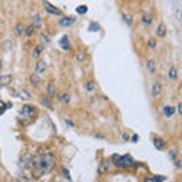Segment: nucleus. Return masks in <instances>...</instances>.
<instances>
[{"label": "nucleus", "mask_w": 182, "mask_h": 182, "mask_svg": "<svg viewBox=\"0 0 182 182\" xmlns=\"http://www.w3.org/2000/svg\"><path fill=\"white\" fill-rule=\"evenodd\" d=\"M8 108H9V105H6L5 102H2V100H0V115H2V114H3V112H5Z\"/></svg>", "instance_id": "5701e85b"}, {"label": "nucleus", "mask_w": 182, "mask_h": 182, "mask_svg": "<svg viewBox=\"0 0 182 182\" xmlns=\"http://www.w3.org/2000/svg\"><path fill=\"white\" fill-rule=\"evenodd\" d=\"M122 140H123V141H126V140H127V135H126V134H123V135H122Z\"/></svg>", "instance_id": "a19ab883"}, {"label": "nucleus", "mask_w": 182, "mask_h": 182, "mask_svg": "<svg viewBox=\"0 0 182 182\" xmlns=\"http://www.w3.org/2000/svg\"><path fill=\"white\" fill-rule=\"evenodd\" d=\"M165 181V176H155V178H144V182H162Z\"/></svg>", "instance_id": "ddd939ff"}, {"label": "nucleus", "mask_w": 182, "mask_h": 182, "mask_svg": "<svg viewBox=\"0 0 182 182\" xmlns=\"http://www.w3.org/2000/svg\"><path fill=\"white\" fill-rule=\"evenodd\" d=\"M41 41H43V44H44V46H47V44L50 43V40L47 38V35H46V33H43V35H41Z\"/></svg>", "instance_id": "7c9ffc66"}, {"label": "nucleus", "mask_w": 182, "mask_h": 182, "mask_svg": "<svg viewBox=\"0 0 182 182\" xmlns=\"http://www.w3.org/2000/svg\"><path fill=\"white\" fill-rule=\"evenodd\" d=\"M0 68H2V61H0Z\"/></svg>", "instance_id": "79ce46f5"}, {"label": "nucleus", "mask_w": 182, "mask_h": 182, "mask_svg": "<svg viewBox=\"0 0 182 182\" xmlns=\"http://www.w3.org/2000/svg\"><path fill=\"white\" fill-rule=\"evenodd\" d=\"M46 67H47L46 61H40V62H36V66H35V71L36 73H43V71H46Z\"/></svg>", "instance_id": "0eeeda50"}, {"label": "nucleus", "mask_w": 182, "mask_h": 182, "mask_svg": "<svg viewBox=\"0 0 182 182\" xmlns=\"http://www.w3.org/2000/svg\"><path fill=\"white\" fill-rule=\"evenodd\" d=\"M159 93H161V85L158 82H155L153 87H152V94L153 96H159Z\"/></svg>", "instance_id": "4468645a"}, {"label": "nucleus", "mask_w": 182, "mask_h": 182, "mask_svg": "<svg viewBox=\"0 0 182 182\" xmlns=\"http://www.w3.org/2000/svg\"><path fill=\"white\" fill-rule=\"evenodd\" d=\"M155 33H157L158 36H164V35H165V26H164V24H159Z\"/></svg>", "instance_id": "dca6fc26"}, {"label": "nucleus", "mask_w": 182, "mask_h": 182, "mask_svg": "<svg viewBox=\"0 0 182 182\" xmlns=\"http://www.w3.org/2000/svg\"><path fill=\"white\" fill-rule=\"evenodd\" d=\"M144 24H150L152 23V14L150 12H146V14H143V20H141Z\"/></svg>", "instance_id": "2eb2a0df"}, {"label": "nucleus", "mask_w": 182, "mask_h": 182, "mask_svg": "<svg viewBox=\"0 0 182 182\" xmlns=\"http://www.w3.org/2000/svg\"><path fill=\"white\" fill-rule=\"evenodd\" d=\"M59 47H61L62 50H70V44H68V36H67V35L61 36V40H59Z\"/></svg>", "instance_id": "423d86ee"}, {"label": "nucleus", "mask_w": 182, "mask_h": 182, "mask_svg": "<svg viewBox=\"0 0 182 182\" xmlns=\"http://www.w3.org/2000/svg\"><path fill=\"white\" fill-rule=\"evenodd\" d=\"M147 68H149V71H155V61L153 59H149V62H147Z\"/></svg>", "instance_id": "393cba45"}, {"label": "nucleus", "mask_w": 182, "mask_h": 182, "mask_svg": "<svg viewBox=\"0 0 182 182\" xmlns=\"http://www.w3.org/2000/svg\"><path fill=\"white\" fill-rule=\"evenodd\" d=\"M17 181H18V182H29L28 179H26V178H23L21 175H18V176H17Z\"/></svg>", "instance_id": "c9c22d12"}, {"label": "nucleus", "mask_w": 182, "mask_h": 182, "mask_svg": "<svg viewBox=\"0 0 182 182\" xmlns=\"http://www.w3.org/2000/svg\"><path fill=\"white\" fill-rule=\"evenodd\" d=\"M87 11H88V8H87V6H84V5H82V6H79V8H76V12H77V14H85Z\"/></svg>", "instance_id": "a878e982"}, {"label": "nucleus", "mask_w": 182, "mask_h": 182, "mask_svg": "<svg viewBox=\"0 0 182 182\" xmlns=\"http://www.w3.org/2000/svg\"><path fill=\"white\" fill-rule=\"evenodd\" d=\"M33 28H41V17L40 15H33Z\"/></svg>", "instance_id": "a211bd4d"}, {"label": "nucleus", "mask_w": 182, "mask_h": 182, "mask_svg": "<svg viewBox=\"0 0 182 182\" xmlns=\"http://www.w3.org/2000/svg\"><path fill=\"white\" fill-rule=\"evenodd\" d=\"M74 21H76L74 17H64V18H61L58 23H59V26H62V28H67V26H71Z\"/></svg>", "instance_id": "39448f33"}, {"label": "nucleus", "mask_w": 182, "mask_h": 182, "mask_svg": "<svg viewBox=\"0 0 182 182\" xmlns=\"http://www.w3.org/2000/svg\"><path fill=\"white\" fill-rule=\"evenodd\" d=\"M178 112H182V105L181 103H178Z\"/></svg>", "instance_id": "ea45409f"}, {"label": "nucleus", "mask_w": 182, "mask_h": 182, "mask_svg": "<svg viewBox=\"0 0 182 182\" xmlns=\"http://www.w3.org/2000/svg\"><path fill=\"white\" fill-rule=\"evenodd\" d=\"M61 173L64 175V178H66L67 181H70V179H71V178H70V173H68L67 168H61Z\"/></svg>", "instance_id": "c85d7f7f"}, {"label": "nucleus", "mask_w": 182, "mask_h": 182, "mask_svg": "<svg viewBox=\"0 0 182 182\" xmlns=\"http://www.w3.org/2000/svg\"><path fill=\"white\" fill-rule=\"evenodd\" d=\"M76 59L79 61V62H84L85 61V55L82 53V52H77V53H76Z\"/></svg>", "instance_id": "bb28decb"}, {"label": "nucleus", "mask_w": 182, "mask_h": 182, "mask_svg": "<svg viewBox=\"0 0 182 182\" xmlns=\"http://www.w3.org/2000/svg\"><path fill=\"white\" fill-rule=\"evenodd\" d=\"M124 21H126L127 24H131V18H129L127 15H124Z\"/></svg>", "instance_id": "58836bf2"}, {"label": "nucleus", "mask_w": 182, "mask_h": 182, "mask_svg": "<svg viewBox=\"0 0 182 182\" xmlns=\"http://www.w3.org/2000/svg\"><path fill=\"white\" fill-rule=\"evenodd\" d=\"M152 141H153V146L157 147V149H159V150H161V149H164V141H162V138H158V137H155V138H153Z\"/></svg>", "instance_id": "1a4fd4ad"}, {"label": "nucleus", "mask_w": 182, "mask_h": 182, "mask_svg": "<svg viewBox=\"0 0 182 182\" xmlns=\"http://www.w3.org/2000/svg\"><path fill=\"white\" fill-rule=\"evenodd\" d=\"M31 159H32V155H31V153H28V155H26V157H23V158H21V161H20V165H21V167H23V165H26V164H28Z\"/></svg>", "instance_id": "f3484780"}, {"label": "nucleus", "mask_w": 182, "mask_h": 182, "mask_svg": "<svg viewBox=\"0 0 182 182\" xmlns=\"http://www.w3.org/2000/svg\"><path fill=\"white\" fill-rule=\"evenodd\" d=\"M11 79H12V76H11V74L0 76V87H5V85H8V84L11 82Z\"/></svg>", "instance_id": "6e6552de"}, {"label": "nucleus", "mask_w": 182, "mask_h": 182, "mask_svg": "<svg viewBox=\"0 0 182 182\" xmlns=\"http://www.w3.org/2000/svg\"><path fill=\"white\" fill-rule=\"evenodd\" d=\"M31 164H32L33 168H38V170H41L43 173L50 172L52 168L55 167V155L50 153V152L43 153L38 158H32L31 159Z\"/></svg>", "instance_id": "f257e3e1"}, {"label": "nucleus", "mask_w": 182, "mask_h": 182, "mask_svg": "<svg viewBox=\"0 0 182 182\" xmlns=\"http://www.w3.org/2000/svg\"><path fill=\"white\" fill-rule=\"evenodd\" d=\"M168 77H170L172 81L178 79V70H176V67H170V70H168Z\"/></svg>", "instance_id": "f8f14e48"}, {"label": "nucleus", "mask_w": 182, "mask_h": 182, "mask_svg": "<svg viewBox=\"0 0 182 182\" xmlns=\"http://www.w3.org/2000/svg\"><path fill=\"white\" fill-rule=\"evenodd\" d=\"M31 84H32V85H38V84H40V77H38L36 74L31 76Z\"/></svg>", "instance_id": "b1692460"}, {"label": "nucleus", "mask_w": 182, "mask_h": 182, "mask_svg": "<svg viewBox=\"0 0 182 182\" xmlns=\"http://www.w3.org/2000/svg\"><path fill=\"white\" fill-rule=\"evenodd\" d=\"M99 29H100V26H99L97 23H91V24H90V28H88V31H90V32H97Z\"/></svg>", "instance_id": "aec40b11"}, {"label": "nucleus", "mask_w": 182, "mask_h": 182, "mask_svg": "<svg viewBox=\"0 0 182 182\" xmlns=\"http://www.w3.org/2000/svg\"><path fill=\"white\" fill-rule=\"evenodd\" d=\"M97 172L102 175V173H106V172H109V164H106L105 161H103L100 165H99V168H97Z\"/></svg>", "instance_id": "9b49d317"}, {"label": "nucleus", "mask_w": 182, "mask_h": 182, "mask_svg": "<svg viewBox=\"0 0 182 182\" xmlns=\"http://www.w3.org/2000/svg\"><path fill=\"white\" fill-rule=\"evenodd\" d=\"M23 33V23H17L15 26V35H21Z\"/></svg>", "instance_id": "4be33fe9"}, {"label": "nucleus", "mask_w": 182, "mask_h": 182, "mask_svg": "<svg viewBox=\"0 0 182 182\" xmlns=\"http://www.w3.org/2000/svg\"><path fill=\"white\" fill-rule=\"evenodd\" d=\"M44 6H46V11L49 12V14H52V15H61V9H58L56 6H53L52 3H44Z\"/></svg>", "instance_id": "20e7f679"}, {"label": "nucleus", "mask_w": 182, "mask_h": 182, "mask_svg": "<svg viewBox=\"0 0 182 182\" xmlns=\"http://www.w3.org/2000/svg\"><path fill=\"white\" fill-rule=\"evenodd\" d=\"M35 112H36V109L33 106H31V105H24L21 108V115H26V117H29V119L35 115Z\"/></svg>", "instance_id": "7ed1b4c3"}, {"label": "nucleus", "mask_w": 182, "mask_h": 182, "mask_svg": "<svg viewBox=\"0 0 182 182\" xmlns=\"http://www.w3.org/2000/svg\"><path fill=\"white\" fill-rule=\"evenodd\" d=\"M47 94H49V97L53 96V85L52 84H49V87H47Z\"/></svg>", "instance_id": "2f4dec72"}, {"label": "nucleus", "mask_w": 182, "mask_h": 182, "mask_svg": "<svg viewBox=\"0 0 182 182\" xmlns=\"http://www.w3.org/2000/svg\"><path fill=\"white\" fill-rule=\"evenodd\" d=\"M41 103H43V105H44L46 108H52V105H50V100H47L46 97H44V99L41 100Z\"/></svg>", "instance_id": "473e14b6"}, {"label": "nucleus", "mask_w": 182, "mask_h": 182, "mask_svg": "<svg viewBox=\"0 0 182 182\" xmlns=\"http://www.w3.org/2000/svg\"><path fill=\"white\" fill-rule=\"evenodd\" d=\"M85 90L88 91V93H93V91H94V84L93 82H87L85 84Z\"/></svg>", "instance_id": "412c9836"}, {"label": "nucleus", "mask_w": 182, "mask_h": 182, "mask_svg": "<svg viewBox=\"0 0 182 182\" xmlns=\"http://www.w3.org/2000/svg\"><path fill=\"white\" fill-rule=\"evenodd\" d=\"M131 140H132L134 143H137V141H138V135H137V134H134V135L131 137Z\"/></svg>", "instance_id": "e433bc0d"}, {"label": "nucleus", "mask_w": 182, "mask_h": 182, "mask_svg": "<svg viewBox=\"0 0 182 182\" xmlns=\"http://www.w3.org/2000/svg\"><path fill=\"white\" fill-rule=\"evenodd\" d=\"M20 97L21 99H31V94L29 93H20Z\"/></svg>", "instance_id": "72a5a7b5"}, {"label": "nucleus", "mask_w": 182, "mask_h": 182, "mask_svg": "<svg viewBox=\"0 0 182 182\" xmlns=\"http://www.w3.org/2000/svg\"><path fill=\"white\" fill-rule=\"evenodd\" d=\"M33 31H35V28H33V26H29V28L28 29H26V36H32V33H33Z\"/></svg>", "instance_id": "c756f323"}, {"label": "nucleus", "mask_w": 182, "mask_h": 182, "mask_svg": "<svg viewBox=\"0 0 182 182\" xmlns=\"http://www.w3.org/2000/svg\"><path fill=\"white\" fill-rule=\"evenodd\" d=\"M41 50H43V47H41V46H40V47H36V49L33 50V58H35V59H36V58H40Z\"/></svg>", "instance_id": "cd10ccee"}, {"label": "nucleus", "mask_w": 182, "mask_h": 182, "mask_svg": "<svg viewBox=\"0 0 182 182\" xmlns=\"http://www.w3.org/2000/svg\"><path fill=\"white\" fill-rule=\"evenodd\" d=\"M58 100L64 102V103H68L70 102V96L68 94H58Z\"/></svg>", "instance_id": "6ab92c4d"}, {"label": "nucleus", "mask_w": 182, "mask_h": 182, "mask_svg": "<svg viewBox=\"0 0 182 182\" xmlns=\"http://www.w3.org/2000/svg\"><path fill=\"white\" fill-rule=\"evenodd\" d=\"M149 47H150V49H155V47H157V43H155V40H149Z\"/></svg>", "instance_id": "f704fd0d"}, {"label": "nucleus", "mask_w": 182, "mask_h": 182, "mask_svg": "<svg viewBox=\"0 0 182 182\" xmlns=\"http://www.w3.org/2000/svg\"><path fill=\"white\" fill-rule=\"evenodd\" d=\"M170 158H172V159H175V158H176V152H175V150H172V152H170Z\"/></svg>", "instance_id": "4c0bfd02"}, {"label": "nucleus", "mask_w": 182, "mask_h": 182, "mask_svg": "<svg viewBox=\"0 0 182 182\" xmlns=\"http://www.w3.org/2000/svg\"><path fill=\"white\" fill-rule=\"evenodd\" d=\"M111 161L117 168H132L137 164L131 155H124V157H122V155H112Z\"/></svg>", "instance_id": "f03ea898"}, {"label": "nucleus", "mask_w": 182, "mask_h": 182, "mask_svg": "<svg viewBox=\"0 0 182 182\" xmlns=\"http://www.w3.org/2000/svg\"><path fill=\"white\" fill-rule=\"evenodd\" d=\"M162 112H164V115H165V117H168V119H170V117H173V114H175V108L167 105V106H164Z\"/></svg>", "instance_id": "9d476101"}]
</instances>
